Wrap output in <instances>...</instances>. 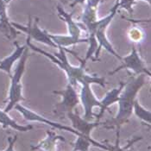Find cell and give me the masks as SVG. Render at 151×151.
Returning a JSON list of instances; mask_svg holds the SVG:
<instances>
[{"instance_id": "obj_1", "label": "cell", "mask_w": 151, "mask_h": 151, "mask_svg": "<svg viewBox=\"0 0 151 151\" xmlns=\"http://www.w3.org/2000/svg\"><path fill=\"white\" fill-rule=\"evenodd\" d=\"M26 46L29 48H31L35 52L42 54L45 57L51 60L55 64L58 65L59 68L66 73L68 80V84L74 88L78 86V84H98L103 88L105 87V77H99L96 74L90 75L86 73L85 70V66L86 62L84 60H81L76 53L69 49H67L62 47H58L59 53H55L53 55L33 45L29 37H27L26 40Z\"/></svg>"}, {"instance_id": "obj_2", "label": "cell", "mask_w": 151, "mask_h": 151, "mask_svg": "<svg viewBox=\"0 0 151 151\" xmlns=\"http://www.w3.org/2000/svg\"><path fill=\"white\" fill-rule=\"evenodd\" d=\"M146 77L148 76L140 74L136 77H131L128 81L125 82L117 101V114L113 118L103 123L105 129H116V136L120 135V129L122 125L127 123L130 118L137 95L146 83Z\"/></svg>"}, {"instance_id": "obj_3", "label": "cell", "mask_w": 151, "mask_h": 151, "mask_svg": "<svg viewBox=\"0 0 151 151\" xmlns=\"http://www.w3.org/2000/svg\"><path fill=\"white\" fill-rule=\"evenodd\" d=\"M118 8H119L118 2L116 0L115 5L111 10L109 15H107L105 17L100 19V20H97V22L94 23L90 29H87L89 37L90 38H96V41L98 42V47H97V51H96V54H95V56H94V61L99 60V53H100V51H101V49L103 47L108 53H110L111 55L115 56L118 60L121 61V60H122V56H120L114 50L113 47L111 46V44L110 43L109 40L107 39L106 35H105L106 29L109 26V24L111 23L112 19L114 18Z\"/></svg>"}, {"instance_id": "obj_4", "label": "cell", "mask_w": 151, "mask_h": 151, "mask_svg": "<svg viewBox=\"0 0 151 151\" xmlns=\"http://www.w3.org/2000/svg\"><path fill=\"white\" fill-rule=\"evenodd\" d=\"M29 57V47L24 50L21 58L19 59V62L15 69L14 73L12 74L11 77V87L9 92V103L5 109L4 110L6 113H8L12 110L15 105H17L19 102L25 100L23 96V85L21 83V80L23 77V73L25 71L26 60Z\"/></svg>"}, {"instance_id": "obj_5", "label": "cell", "mask_w": 151, "mask_h": 151, "mask_svg": "<svg viewBox=\"0 0 151 151\" xmlns=\"http://www.w3.org/2000/svg\"><path fill=\"white\" fill-rule=\"evenodd\" d=\"M53 93L61 97V101L55 105L53 110L54 114L60 117L72 112L74 108L80 104V97L78 96L75 88L70 84H68L66 89L60 91H53Z\"/></svg>"}, {"instance_id": "obj_6", "label": "cell", "mask_w": 151, "mask_h": 151, "mask_svg": "<svg viewBox=\"0 0 151 151\" xmlns=\"http://www.w3.org/2000/svg\"><path fill=\"white\" fill-rule=\"evenodd\" d=\"M121 62H122V65L117 67L114 70L111 71L109 73V74L112 75L120 70L126 69L130 71L131 73H133L136 76L140 75V74H144L148 77L151 76L150 71L146 68L145 63L141 58L140 54L136 47V45L133 43H132V47H131L130 53L128 55H126L125 57H122Z\"/></svg>"}, {"instance_id": "obj_7", "label": "cell", "mask_w": 151, "mask_h": 151, "mask_svg": "<svg viewBox=\"0 0 151 151\" xmlns=\"http://www.w3.org/2000/svg\"><path fill=\"white\" fill-rule=\"evenodd\" d=\"M38 18H35L34 20H32L31 17L29 16V23L27 26H23L21 24H18L17 23H11L13 28L19 29L21 31H23L24 33L27 34V37H29L30 40L33 39L36 42H42L44 44H46L47 46L53 47H58V46L49 38L48 33L47 32L45 29H42L39 28L38 26Z\"/></svg>"}, {"instance_id": "obj_8", "label": "cell", "mask_w": 151, "mask_h": 151, "mask_svg": "<svg viewBox=\"0 0 151 151\" xmlns=\"http://www.w3.org/2000/svg\"><path fill=\"white\" fill-rule=\"evenodd\" d=\"M80 102L84 108L83 118L91 121L96 114L93 112L94 107H100V101L98 100L91 88L90 84H82L80 95Z\"/></svg>"}, {"instance_id": "obj_9", "label": "cell", "mask_w": 151, "mask_h": 151, "mask_svg": "<svg viewBox=\"0 0 151 151\" xmlns=\"http://www.w3.org/2000/svg\"><path fill=\"white\" fill-rule=\"evenodd\" d=\"M17 111H18L24 117L25 120L29 121V122H39V123H42V124H47L51 127L55 129H60V130H64V131H68V132H72L73 133L74 135L76 136H81L83 137L81 133H79L77 130H75L74 129L71 128V127H68V126H66V125H63L61 124H58V123H55V122H53V121H50L48 119L45 118L44 116H41L39 115L38 113H36L35 111L24 107L23 105H15L14 107Z\"/></svg>"}, {"instance_id": "obj_10", "label": "cell", "mask_w": 151, "mask_h": 151, "mask_svg": "<svg viewBox=\"0 0 151 151\" xmlns=\"http://www.w3.org/2000/svg\"><path fill=\"white\" fill-rule=\"evenodd\" d=\"M59 17L62 20H64L68 25V30L69 36L76 42V44L79 43H88V38H81V27L82 24L76 23L73 20V13L66 12L60 6H57Z\"/></svg>"}, {"instance_id": "obj_11", "label": "cell", "mask_w": 151, "mask_h": 151, "mask_svg": "<svg viewBox=\"0 0 151 151\" xmlns=\"http://www.w3.org/2000/svg\"><path fill=\"white\" fill-rule=\"evenodd\" d=\"M66 116L69 118V120L72 122L73 129L77 130L79 133H81L83 137L91 138L90 134L93 129L99 126L101 123L99 121L96 122H91L84 119L83 117H81L78 114L74 113L73 111L68 113Z\"/></svg>"}, {"instance_id": "obj_12", "label": "cell", "mask_w": 151, "mask_h": 151, "mask_svg": "<svg viewBox=\"0 0 151 151\" xmlns=\"http://www.w3.org/2000/svg\"><path fill=\"white\" fill-rule=\"evenodd\" d=\"M86 5L82 13L81 24L85 29L91 28L98 20V6L102 0H87Z\"/></svg>"}, {"instance_id": "obj_13", "label": "cell", "mask_w": 151, "mask_h": 151, "mask_svg": "<svg viewBox=\"0 0 151 151\" xmlns=\"http://www.w3.org/2000/svg\"><path fill=\"white\" fill-rule=\"evenodd\" d=\"M125 85V82H120L118 87H115L105 93V98L100 101V111L99 114H96L95 116L97 117V121H99V119L103 116L105 111L109 108V106L116 103L119 99V95L122 92L124 86Z\"/></svg>"}, {"instance_id": "obj_14", "label": "cell", "mask_w": 151, "mask_h": 151, "mask_svg": "<svg viewBox=\"0 0 151 151\" xmlns=\"http://www.w3.org/2000/svg\"><path fill=\"white\" fill-rule=\"evenodd\" d=\"M6 2L0 0V32H2L8 39H14L17 37V32L13 28L6 14Z\"/></svg>"}, {"instance_id": "obj_15", "label": "cell", "mask_w": 151, "mask_h": 151, "mask_svg": "<svg viewBox=\"0 0 151 151\" xmlns=\"http://www.w3.org/2000/svg\"><path fill=\"white\" fill-rule=\"evenodd\" d=\"M46 133L47 137L41 141L36 146H31L32 150H41L42 151H56V143L59 140L63 141V142H67V140L65 139L63 137L56 135L53 131L47 130Z\"/></svg>"}, {"instance_id": "obj_16", "label": "cell", "mask_w": 151, "mask_h": 151, "mask_svg": "<svg viewBox=\"0 0 151 151\" xmlns=\"http://www.w3.org/2000/svg\"><path fill=\"white\" fill-rule=\"evenodd\" d=\"M14 44L16 46L15 51L12 53L10 56H8L5 59L0 60V69L4 71L5 73H7L9 76L12 75V67H13L14 62H16L17 60H18L19 59L21 58V56L23 54L24 50L27 48L26 45L19 46L17 42H15Z\"/></svg>"}, {"instance_id": "obj_17", "label": "cell", "mask_w": 151, "mask_h": 151, "mask_svg": "<svg viewBox=\"0 0 151 151\" xmlns=\"http://www.w3.org/2000/svg\"><path fill=\"white\" fill-rule=\"evenodd\" d=\"M0 124L3 126V128L11 127L17 131L27 132L33 129L32 125H21L18 124L15 120H13L11 116L8 115L4 111L0 110Z\"/></svg>"}, {"instance_id": "obj_18", "label": "cell", "mask_w": 151, "mask_h": 151, "mask_svg": "<svg viewBox=\"0 0 151 151\" xmlns=\"http://www.w3.org/2000/svg\"><path fill=\"white\" fill-rule=\"evenodd\" d=\"M133 111L135 115L142 120L143 123L147 124L149 126L151 124V112L150 111L145 109L142 105L139 103L138 100H135L134 105H133Z\"/></svg>"}, {"instance_id": "obj_19", "label": "cell", "mask_w": 151, "mask_h": 151, "mask_svg": "<svg viewBox=\"0 0 151 151\" xmlns=\"http://www.w3.org/2000/svg\"><path fill=\"white\" fill-rule=\"evenodd\" d=\"M128 36L129 40L133 42V44H136L144 41L145 33L143 29H142L139 27H132L129 30Z\"/></svg>"}, {"instance_id": "obj_20", "label": "cell", "mask_w": 151, "mask_h": 151, "mask_svg": "<svg viewBox=\"0 0 151 151\" xmlns=\"http://www.w3.org/2000/svg\"><path fill=\"white\" fill-rule=\"evenodd\" d=\"M142 137H136L132 138L131 140H129V142L128 143H127L125 146L121 147V146H120V144H119V136H116L115 145H114V146H112V149H111V151L124 150H126V149H128V148H130V147H131L135 142H138V141H140V140H142Z\"/></svg>"}, {"instance_id": "obj_21", "label": "cell", "mask_w": 151, "mask_h": 151, "mask_svg": "<svg viewBox=\"0 0 151 151\" xmlns=\"http://www.w3.org/2000/svg\"><path fill=\"white\" fill-rule=\"evenodd\" d=\"M135 1L136 0H117L118 6L120 8H123L125 11H127L129 15H131L133 13L132 5H133V4H134Z\"/></svg>"}, {"instance_id": "obj_22", "label": "cell", "mask_w": 151, "mask_h": 151, "mask_svg": "<svg viewBox=\"0 0 151 151\" xmlns=\"http://www.w3.org/2000/svg\"><path fill=\"white\" fill-rule=\"evenodd\" d=\"M17 136H15L14 137H8V147L6 148V150H4V151H15L14 150V144L17 141Z\"/></svg>"}, {"instance_id": "obj_23", "label": "cell", "mask_w": 151, "mask_h": 151, "mask_svg": "<svg viewBox=\"0 0 151 151\" xmlns=\"http://www.w3.org/2000/svg\"><path fill=\"white\" fill-rule=\"evenodd\" d=\"M86 1H87V0H73V3L70 4V6L71 7H74L76 4H84Z\"/></svg>"}, {"instance_id": "obj_24", "label": "cell", "mask_w": 151, "mask_h": 151, "mask_svg": "<svg viewBox=\"0 0 151 151\" xmlns=\"http://www.w3.org/2000/svg\"><path fill=\"white\" fill-rule=\"evenodd\" d=\"M123 151H134L133 150H131L130 148H128V149H126V150H124Z\"/></svg>"}, {"instance_id": "obj_25", "label": "cell", "mask_w": 151, "mask_h": 151, "mask_svg": "<svg viewBox=\"0 0 151 151\" xmlns=\"http://www.w3.org/2000/svg\"><path fill=\"white\" fill-rule=\"evenodd\" d=\"M142 1H146V2H148L150 4V3H151V0H142Z\"/></svg>"}, {"instance_id": "obj_26", "label": "cell", "mask_w": 151, "mask_h": 151, "mask_svg": "<svg viewBox=\"0 0 151 151\" xmlns=\"http://www.w3.org/2000/svg\"><path fill=\"white\" fill-rule=\"evenodd\" d=\"M10 1H12V0H8V1H7V3H9Z\"/></svg>"}, {"instance_id": "obj_27", "label": "cell", "mask_w": 151, "mask_h": 151, "mask_svg": "<svg viewBox=\"0 0 151 151\" xmlns=\"http://www.w3.org/2000/svg\"><path fill=\"white\" fill-rule=\"evenodd\" d=\"M4 1H5V2H6V3H7V1H8V0H4Z\"/></svg>"}]
</instances>
